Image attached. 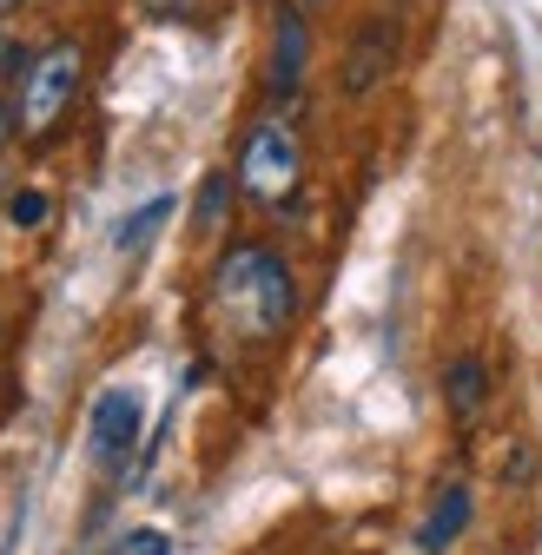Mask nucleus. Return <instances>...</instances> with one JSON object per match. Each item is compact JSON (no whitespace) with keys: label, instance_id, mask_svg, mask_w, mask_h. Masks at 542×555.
Listing matches in <instances>:
<instances>
[{"label":"nucleus","instance_id":"8","mask_svg":"<svg viewBox=\"0 0 542 555\" xmlns=\"http://www.w3.org/2000/svg\"><path fill=\"white\" fill-rule=\"evenodd\" d=\"M443 403L456 416V430L483 424V410H490V371H483V358H456L443 371Z\"/></svg>","mask_w":542,"mask_h":555},{"label":"nucleus","instance_id":"3","mask_svg":"<svg viewBox=\"0 0 542 555\" xmlns=\"http://www.w3.org/2000/svg\"><path fill=\"white\" fill-rule=\"evenodd\" d=\"M232 185L251 198V205H292L298 185H305V146H298V132L285 119H258L245 139H238V172Z\"/></svg>","mask_w":542,"mask_h":555},{"label":"nucleus","instance_id":"12","mask_svg":"<svg viewBox=\"0 0 542 555\" xmlns=\"http://www.w3.org/2000/svg\"><path fill=\"white\" fill-rule=\"evenodd\" d=\"M119 555H172V535H166V529H132V535L119 542Z\"/></svg>","mask_w":542,"mask_h":555},{"label":"nucleus","instance_id":"18","mask_svg":"<svg viewBox=\"0 0 542 555\" xmlns=\"http://www.w3.org/2000/svg\"><path fill=\"white\" fill-rule=\"evenodd\" d=\"M0 337H8V324H0Z\"/></svg>","mask_w":542,"mask_h":555},{"label":"nucleus","instance_id":"2","mask_svg":"<svg viewBox=\"0 0 542 555\" xmlns=\"http://www.w3.org/2000/svg\"><path fill=\"white\" fill-rule=\"evenodd\" d=\"M80 80H87V53L74 40H53L47 53L21 60V87H14V126L27 139H47L60 126V113L80 100Z\"/></svg>","mask_w":542,"mask_h":555},{"label":"nucleus","instance_id":"17","mask_svg":"<svg viewBox=\"0 0 542 555\" xmlns=\"http://www.w3.org/2000/svg\"><path fill=\"white\" fill-rule=\"evenodd\" d=\"M305 8H324V0H305Z\"/></svg>","mask_w":542,"mask_h":555},{"label":"nucleus","instance_id":"6","mask_svg":"<svg viewBox=\"0 0 542 555\" xmlns=\"http://www.w3.org/2000/svg\"><path fill=\"white\" fill-rule=\"evenodd\" d=\"M390 60H397V34H390V21H364V34H358V47L345 53V87L351 100H364L377 80H390Z\"/></svg>","mask_w":542,"mask_h":555},{"label":"nucleus","instance_id":"5","mask_svg":"<svg viewBox=\"0 0 542 555\" xmlns=\"http://www.w3.org/2000/svg\"><path fill=\"white\" fill-rule=\"evenodd\" d=\"M305 60H311V27L298 8H279L271 14V66H264L271 100H292L305 87Z\"/></svg>","mask_w":542,"mask_h":555},{"label":"nucleus","instance_id":"4","mask_svg":"<svg viewBox=\"0 0 542 555\" xmlns=\"http://www.w3.org/2000/svg\"><path fill=\"white\" fill-rule=\"evenodd\" d=\"M140 430H146V397L132 390V384H113V390L93 397V410H87V450H93V463L106 476L126 469V456L140 450Z\"/></svg>","mask_w":542,"mask_h":555},{"label":"nucleus","instance_id":"9","mask_svg":"<svg viewBox=\"0 0 542 555\" xmlns=\"http://www.w3.org/2000/svg\"><path fill=\"white\" fill-rule=\"evenodd\" d=\"M172 205H179L172 192H159V198H146V205H140V212H126V219H119V232H113V245H119V251H140V245H146V238H153V232H159V225L172 219Z\"/></svg>","mask_w":542,"mask_h":555},{"label":"nucleus","instance_id":"1","mask_svg":"<svg viewBox=\"0 0 542 555\" xmlns=\"http://www.w3.org/2000/svg\"><path fill=\"white\" fill-rule=\"evenodd\" d=\"M212 311L238 331V337H279L298 311V285H292V264L271 251V245H232L212 271Z\"/></svg>","mask_w":542,"mask_h":555},{"label":"nucleus","instance_id":"16","mask_svg":"<svg viewBox=\"0 0 542 555\" xmlns=\"http://www.w3.org/2000/svg\"><path fill=\"white\" fill-rule=\"evenodd\" d=\"M27 8V0H0V14H21Z\"/></svg>","mask_w":542,"mask_h":555},{"label":"nucleus","instance_id":"11","mask_svg":"<svg viewBox=\"0 0 542 555\" xmlns=\"http://www.w3.org/2000/svg\"><path fill=\"white\" fill-rule=\"evenodd\" d=\"M8 219H14V225H21V232H40V225H47V219H53V198H47V192H40V185H21V192H14V198H8Z\"/></svg>","mask_w":542,"mask_h":555},{"label":"nucleus","instance_id":"14","mask_svg":"<svg viewBox=\"0 0 542 555\" xmlns=\"http://www.w3.org/2000/svg\"><path fill=\"white\" fill-rule=\"evenodd\" d=\"M14 132H21V126H14V106H8V100H0V146H8V139H14Z\"/></svg>","mask_w":542,"mask_h":555},{"label":"nucleus","instance_id":"15","mask_svg":"<svg viewBox=\"0 0 542 555\" xmlns=\"http://www.w3.org/2000/svg\"><path fill=\"white\" fill-rule=\"evenodd\" d=\"M8 66H21V60H14V47H8V34H0V74H8Z\"/></svg>","mask_w":542,"mask_h":555},{"label":"nucleus","instance_id":"10","mask_svg":"<svg viewBox=\"0 0 542 555\" xmlns=\"http://www.w3.org/2000/svg\"><path fill=\"white\" fill-rule=\"evenodd\" d=\"M225 205H232V179H225V172H206V185H198V212H192V225H198V232H219V225H225Z\"/></svg>","mask_w":542,"mask_h":555},{"label":"nucleus","instance_id":"13","mask_svg":"<svg viewBox=\"0 0 542 555\" xmlns=\"http://www.w3.org/2000/svg\"><path fill=\"white\" fill-rule=\"evenodd\" d=\"M503 482H535V443H516V456H503Z\"/></svg>","mask_w":542,"mask_h":555},{"label":"nucleus","instance_id":"7","mask_svg":"<svg viewBox=\"0 0 542 555\" xmlns=\"http://www.w3.org/2000/svg\"><path fill=\"white\" fill-rule=\"evenodd\" d=\"M469 516H477V496H469V482H437L430 516H424V529H417V548H424V555L450 548V542L469 529Z\"/></svg>","mask_w":542,"mask_h":555}]
</instances>
